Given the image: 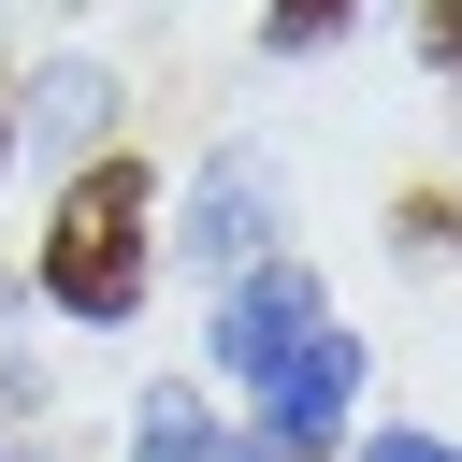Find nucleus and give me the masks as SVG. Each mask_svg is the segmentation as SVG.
I'll return each instance as SVG.
<instances>
[{"label": "nucleus", "instance_id": "f257e3e1", "mask_svg": "<svg viewBox=\"0 0 462 462\" xmlns=\"http://www.w3.org/2000/svg\"><path fill=\"white\" fill-rule=\"evenodd\" d=\"M144 274H159V188H144V159H87L58 188V231H43V303L87 332H130Z\"/></svg>", "mask_w": 462, "mask_h": 462}, {"label": "nucleus", "instance_id": "f03ea898", "mask_svg": "<svg viewBox=\"0 0 462 462\" xmlns=\"http://www.w3.org/2000/svg\"><path fill=\"white\" fill-rule=\"evenodd\" d=\"M318 318H332V303H318V274H303V260H245V274H217V332H202V361H217L231 390H260Z\"/></svg>", "mask_w": 462, "mask_h": 462}, {"label": "nucleus", "instance_id": "7ed1b4c3", "mask_svg": "<svg viewBox=\"0 0 462 462\" xmlns=\"http://www.w3.org/2000/svg\"><path fill=\"white\" fill-rule=\"evenodd\" d=\"M173 260H202V274H245V260H274V173L260 159H202V188L173 202V231H159Z\"/></svg>", "mask_w": 462, "mask_h": 462}, {"label": "nucleus", "instance_id": "20e7f679", "mask_svg": "<svg viewBox=\"0 0 462 462\" xmlns=\"http://www.w3.org/2000/svg\"><path fill=\"white\" fill-rule=\"evenodd\" d=\"M245 404H260V433H274V448H303V462H318V448L346 433V404H361V346L318 318V332H303V346H289V361H274Z\"/></svg>", "mask_w": 462, "mask_h": 462}, {"label": "nucleus", "instance_id": "39448f33", "mask_svg": "<svg viewBox=\"0 0 462 462\" xmlns=\"http://www.w3.org/2000/svg\"><path fill=\"white\" fill-rule=\"evenodd\" d=\"M0 116H14V159H101V130L130 116V87H116L101 58H43Z\"/></svg>", "mask_w": 462, "mask_h": 462}, {"label": "nucleus", "instance_id": "423d86ee", "mask_svg": "<svg viewBox=\"0 0 462 462\" xmlns=\"http://www.w3.org/2000/svg\"><path fill=\"white\" fill-rule=\"evenodd\" d=\"M231 433H217V404L188 390V375H159L144 404H130V462H217Z\"/></svg>", "mask_w": 462, "mask_h": 462}, {"label": "nucleus", "instance_id": "0eeeda50", "mask_svg": "<svg viewBox=\"0 0 462 462\" xmlns=\"http://www.w3.org/2000/svg\"><path fill=\"white\" fill-rule=\"evenodd\" d=\"M332 29H361V0H260V43L274 58H318Z\"/></svg>", "mask_w": 462, "mask_h": 462}, {"label": "nucleus", "instance_id": "6e6552de", "mask_svg": "<svg viewBox=\"0 0 462 462\" xmlns=\"http://www.w3.org/2000/svg\"><path fill=\"white\" fill-rule=\"evenodd\" d=\"M361 462H462V448H448V433H404V419H390V433H361Z\"/></svg>", "mask_w": 462, "mask_h": 462}, {"label": "nucleus", "instance_id": "1a4fd4ad", "mask_svg": "<svg viewBox=\"0 0 462 462\" xmlns=\"http://www.w3.org/2000/svg\"><path fill=\"white\" fill-rule=\"evenodd\" d=\"M217 462H303V448H274V433H245V448H217Z\"/></svg>", "mask_w": 462, "mask_h": 462}, {"label": "nucleus", "instance_id": "9d476101", "mask_svg": "<svg viewBox=\"0 0 462 462\" xmlns=\"http://www.w3.org/2000/svg\"><path fill=\"white\" fill-rule=\"evenodd\" d=\"M0 173H14V116H0Z\"/></svg>", "mask_w": 462, "mask_h": 462}]
</instances>
